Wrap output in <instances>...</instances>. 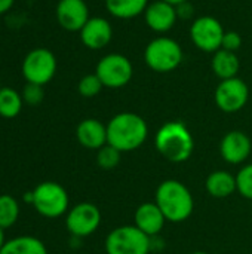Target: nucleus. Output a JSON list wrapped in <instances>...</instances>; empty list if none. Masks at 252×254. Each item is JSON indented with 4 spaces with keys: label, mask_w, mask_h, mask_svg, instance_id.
<instances>
[{
    "label": "nucleus",
    "mask_w": 252,
    "mask_h": 254,
    "mask_svg": "<svg viewBox=\"0 0 252 254\" xmlns=\"http://www.w3.org/2000/svg\"><path fill=\"white\" fill-rule=\"evenodd\" d=\"M149 135V127L144 118L132 112H122L107 124V144L117 150L132 152L144 144Z\"/></svg>",
    "instance_id": "obj_1"
},
{
    "label": "nucleus",
    "mask_w": 252,
    "mask_h": 254,
    "mask_svg": "<svg viewBox=\"0 0 252 254\" xmlns=\"http://www.w3.org/2000/svg\"><path fill=\"white\" fill-rule=\"evenodd\" d=\"M154 146L166 161L181 164L189 161L193 155L195 140L186 124L180 121H169L156 132Z\"/></svg>",
    "instance_id": "obj_2"
},
{
    "label": "nucleus",
    "mask_w": 252,
    "mask_h": 254,
    "mask_svg": "<svg viewBox=\"0 0 252 254\" xmlns=\"http://www.w3.org/2000/svg\"><path fill=\"white\" fill-rule=\"evenodd\" d=\"M154 202L162 210L166 222L181 223L187 220L195 210V199L189 188L180 180L162 182L154 195Z\"/></svg>",
    "instance_id": "obj_3"
},
{
    "label": "nucleus",
    "mask_w": 252,
    "mask_h": 254,
    "mask_svg": "<svg viewBox=\"0 0 252 254\" xmlns=\"http://www.w3.org/2000/svg\"><path fill=\"white\" fill-rule=\"evenodd\" d=\"M150 250L151 238L135 225L114 228L105 238L107 254H149Z\"/></svg>",
    "instance_id": "obj_4"
},
{
    "label": "nucleus",
    "mask_w": 252,
    "mask_h": 254,
    "mask_svg": "<svg viewBox=\"0 0 252 254\" xmlns=\"http://www.w3.org/2000/svg\"><path fill=\"white\" fill-rule=\"evenodd\" d=\"M144 60L153 71L169 73L181 64L183 49L171 37H156L147 45Z\"/></svg>",
    "instance_id": "obj_5"
},
{
    "label": "nucleus",
    "mask_w": 252,
    "mask_h": 254,
    "mask_svg": "<svg viewBox=\"0 0 252 254\" xmlns=\"http://www.w3.org/2000/svg\"><path fill=\"white\" fill-rule=\"evenodd\" d=\"M68 193L55 182H43L33 190V205L46 219H56L68 210Z\"/></svg>",
    "instance_id": "obj_6"
},
{
    "label": "nucleus",
    "mask_w": 252,
    "mask_h": 254,
    "mask_svg": "<svg viewBox=\"0 0 252 254\" xmlns=\"http://www.w3.org/2000/svg\"><path fill=\"white\" fill-rule=\"evenodd\" d=\"M56 73V58L46 48H36L30 51L22 61V76L27 83L45 86Z\"/></svg>",
    "instance_id": "obj_7"
},
{
    "label": "nucleus",
    "mask_w": 252,
    "mask_h": 254,
    "mask_svg": "<svg viewBox=\"0 0 252 254\" xmlns=\"http://www.w3.org/2000/svg\"><path fill=\"white\" fill-rule=\"evenodd\" d=\"M95 74L105 88H122L132 79L134 68L131 61L122 54H108L97 64Z\"/></svg>",
    "instance_id": "obj_8"
},
{
    "label": "nucleus",
    "mask_w": 252,
    "mask_h": 254,
    "mask_svg": "<svg viewBox=\"0 0 252 254\" xmlns=\"http://www.w3.org/2000/svg\"><path fill=\"white\" fill-rule=\"evenodd\" d=\"M224 28L214 16H201L193 21L190 27V37L195 46L205 52H217L221 49Z\"/></svg>",
    "instance_id": "obj_9"
},
{
    "label": "nucleus",
    "mask_w": 252,
    "mask_h": 254,
    "mask_svg": "<svg viewBox=\"0 0 252 254\" xmlns=\"http://www.w3.org/2000/svg\"><path fill=\"white\" fill-rule=\"evenodd\" d=\"M101 225V211L92 202H80L74 205L65 219L68 232L76 238L92 235Z\"/></svg>",
    "instance_id": "obj_10"
},
{
    "label": "nucleus",
    "mask_w": 252,
    "mask_h": 254,
    "mask_svg": "<svg viewBox=\"0 0 252 254\" xmlns=\"http://www.w3.org/2000/svg\"><path fill=\"white\" fill-rule=\"evenodd\" d=\"M248 85L239 77L221 80L215 89V104L226 113H236L242 110L248 103Z\"/></svg>",
    "instance_id": "obj_11"
},
{
    "label": "nucleus",
    "mask_w": 252,
    "mask_h": 254,
    "mask_svg": "<svg viewBox=\"0 0 252 254\" xmlns=\"http://www.w3.org/2000/svg\"><path fill=\"white\" fill-rule=\"evenodd\" d=\"M251 150V138L245 132L238 131V129L227 132L220 143L221 158L227 164H232V165L244 164L250 158Z\"/></svg>",
    "instance_id": "obj_12"
},
{
    "label": "nucleus",
    "mask_w": 252,
    "mask_h": 254,
    "mask_svg": "<svg viewBox=\"0 0 252 254\" xmlns=\"http://www.w3.org/2000/svg\"><path fill=\"white\" fill-rule=\"evenodd\" d=\"M55 13L59 25L67 31H80L89 19L85 0H59Z\"/></svg>",
    "instance_id": "obj_13"
},
{
    "label": "nucleus",
    "mask_w": 252,
    "mask_h": 254,
    "mask_svg": "<svg viewBox=\"0 0 252 254\" xmlns=\"http://www.w3.org/2000/svg\"><path fill=\"white\" fill-rule=\"evenodd\" d=\"M79 33L82 43L94 51L105 48L113 37V28L110 22L102 16L89 18Z\"/></svg>",
    "instance_id": "obj_14"
},
{
    "label": "nucleus",
    "mask_w": 252,
    "mask_h": 254,
    "mask_svg": "<svg viewBox=\"0 0 252 254\" xmlns=\"http://www.w3.org/2000/svg\"><path fill=\"white\" fill-rule=\"evenodd\" d=\"M146 24L156 33L169 31L177 22V7L168 1L157 0L147 6L144 12Z\"/></svg>",
    "instance_id": "obj_15"
},
{
    "label": "nucleus",
    "mask_w": 252,
    "mask_h": 254,
    "mask_svg": "<svg viewBox=\"0 0 252 254\" xmlns=\"http://www.w3.org/2000/svg\"><path fill=\"white\" fill-rule=\"evenodd\" d=\"M134 219L135 226L150 238L157 237L166 223V217L156 202H144L138 205Z\"/></svg>",
    "instance_id": "obj_16"
},
{
    "label": "nucleus",
    "mask_w": 252,
    "mask_h": 254,
    "mask_svg": "<svg viewBox=\"0 0 252 254\" xmlns=\"http://www.w3.org/2000/svg\"><path fill=\"white\" fill-rule=\"evenodd\" d=\"M79 143L89 150H100L107 144V125L98 119H83L76 129Z\"/></svg>",
    "instance_id": "obj_17"
},
{
    "label": "nucleus",
    "mask_w": 252,
    "mask_h": 254,
    "mask_svg": "<svg viewBox=\"0 0 252 254\" xmlns=\"http://www.w3.org/2000/svg\"><path fill=\"white\" fill-rule=\"evenodd\" d=\"M206 192L217 199H224L238 190L236 177L224 170H217L206 177L205 182Z\"/></svg>",
    "instance_id": "obj_18"
},
{
    "label": "nucleus",
    "mask_w": 252,
    "mask_h": 254,
    "mask_svg": "<svg viewBox=\"0 0 252 254\" xmlns=\"http://www.w3.org/2000/svg\"><path fill=\"white\" fill-rule=\"evenodd\" d=\"M211 65H212V71L221 80H226V79L238 77L236 74L239 71L241 63H239V58H238L236 52L226 51V49H218L214 54Z\"/></svg>",
    "instance_id": "obj_19"
},
{
    "label": "nucleus",
    "mask_w": 252,
    "mask_h": 254,
    "mask_svg": "<svg viewBox=\"0 0 252 254\" xmlns=\"http://www.w3.org/2000/svg\"><path fill=\"white\" fill-rule=\"evenodd\" d=\"M0 254H48V250L39 238L24 235L6 241Z\"/></svg>",
    "instance_id": "obj_20"
},
{
    "label": "nucleus",
    "mask_w": 252,
    "mask_h": 254,
    "mask_svg": "<svg viewBox=\"0 0 252 254\" xmlns=\"http://www.w3.org/2000/svg\"><path fill=\"white\" fill-rule=\"evenodd\" d=\"M107 10L120 19H131L146 12L149 0H105Z\"/></svg>",
    "instance_id": "obj_21"
},
{
    "label": "nucleus",
    "mask_w": 252,
    "mask_h": 254,
    "mask_svg": "<svg viewBox=\"0 0 252 254\" xmlns=\"http://www.w3.org/2000/svg\"><path fill=\"white\" fill-rule=\"evenodd\" d=\"M22 95L13 88H0V116L6 119L16 118L22 109Z\"/></svg>",
    "instance_id": "obj_22"
},
{
    "label": "nucleus",
    "mask_w": 252,
    "mask_h": 254,
    "mask_svg": "<svg viewBox=\"0 0 252 254\" xmlns=\"http://www.w3.org/2000/svg\"><path fill=\"white\" fill-rule=\"evenodd\" d=\"M19 217V204L10 195H0V228L4 231L16 223Z\"/></svg>",
    "instance_id": "obj_23"
},
{
    "label": "nucleus",
    "mask_w": 252,
    "mask_h": 254,
    "mask_svg": "<svg viewBox=\"0 0 252 254\" xmlns=\"http://www.w3.org/2000/svg\"><path fill=\"white\" fill-rule=\"evenodd\" d=\"M120 156H122L120 150H117L110 144H105L97 153V164L102 170H113L120 164Z\"/></svg>",
    "instance_id": "obj_24"
},
{
    "label": "nucleus",
    "mask_w": 252,
    "mask_h": 254,
    "mask_svg": "<svg viewBox=\"0 0 252 254\" xmlns=\"http://www.w3.org/2000/svg\"><path fill=\"white\" fill-rule=\"evenodd\" d=\"M102 88H104V85H102V82L100 80V77L95 73L83 76L79 80V85H77L79 94L82 97H85V98H92V97L98 95Z\"/></svg>",
    "instance_id": "obj_25"
},
{
    "label": "nucleus",
    "mask_w": 252,
    "mask_h": 254,
    "mask_svg": "<svg viewBox=\"0 0 252 254\" xmlns=\"http://www.w3.org/2000/svg\"><path fill=\"white\" fill-rule=\"evenodd\" d=\"M236 185H238V192L252 201V164L245 165L241 168V171L236 176Z\"/></svg>",
    "instance_id": "obj_26"
},
{
    "label": "nucleus",
    "mask_w": 252,
    "mask_h": 254,
    "mask_svg": "<svg viewBox=\"0 0 252 254\" xmlns=\"http://www.w3.org/2000/svg\"><path fill=\"white\" fill-rule=\"evenodd\" d=\"M22 100L30 104V106H37L43 101L45 98V91L42 85H36V83H27L22 89Z\"/></svg>",
    "instance_id": "obj_27"
},
{
    "label": "nucleus",
    "mask_w": 252,
    "mask_h": 254,
    "mask_svg": "<svg viewBox=\"0 0 252 254\" xmlns=\"http://www.w3.org/2000/svg\"><path fill=\"white\" fill-rule=\"evenodd\" d=\"M241 45H242V37L236 31H226L224 33L223 43H221V49L236 52L241 48Z\"/></svg>",
    "instance_id": "obj_28"
},
{
    "label": "nucleus",
    "mask_w": 252,
    "mask_h": 254,
    "mask_svg": "<svg viewBox=\"0 0 252 254\" xmlns=\"http://www.w3.org/2000/svg\"><path fill=\"white\" fill-rule=\"evenodd\" d=\"M175 7H177V15L180 18H183V19H187V18H190L193 15V6L189 1H184V3H181V4H178Z\"/></svg>",
    "instance_id": "obj_29"
},
{
    "label": "nucleus",
    "mask_w": 252,
    "mask_h": 254,
    "mask_svg": "<svg viewBox=\"0 0 252 254\" xmlns=\"http://www.w3.org/2000/svg\"><path fill=\"white\" fill-rule=\"evenodd\" d=\"M13 1H15V0H0V15L6 13V12L12 7Z\"/></svg>",
    "instance_id": "obj_30"
},
{
    "label": "nucleus",
    "mask_w": 252,
    "mask_h": 254,
    "mask_svg": "<svg viewBox=\"0 0 252 254\" xmlns=\"http://www.w3.org/2000/svg\"><path fill=\"white\" fill-rule=\"evenodd\" d=\"M163 1H168V3H171V4H174V6H178V4H181V3H184V1H189V0H163Z\"/></svg>",
    "instance_id": "obj_31"
},
{
    "label": "nucleus",
    "mask_w": 252,
    "mask_h": 254,
    "mask_svg": "<svg viewBox=\"0 0 252 254\" xmlns=\"http://www.w3.org/2000/svg\"><path fill=\"white\" fill-rule=\"evenodd\" d=\"M4 243H6V241H4V232H3V229L0 228V250H1V247H3Z\"/></svg>",
    "instance_id": "obj_32"
},
{
    "label": "nucleus",
    "mask_w": 252,
    "mask_h": 254,
    "mask_svg": "<svg viewBox=\"0 0 252 254\" xmlns=\"http://www.w3.org/2000/svg\"><path fill=\"white\" fill-rule=\"evenodd\" d=\"M190 254H209V253H206V252H193V253H190Z\"/></svg>",
    "instance_id": "obj_33"
}]
</instances>
